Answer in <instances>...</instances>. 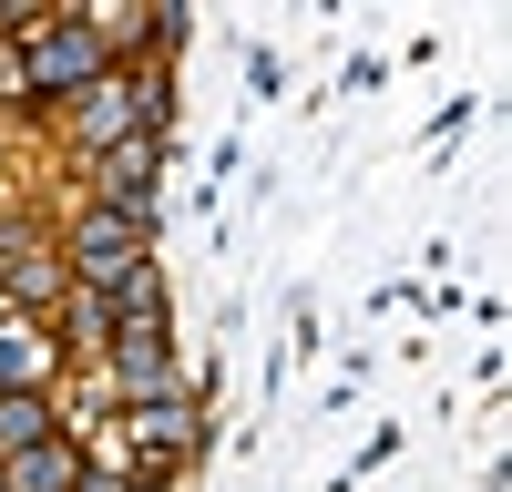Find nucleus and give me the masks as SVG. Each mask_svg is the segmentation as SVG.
<instances>
[{
    "label": "nucleus",
    "instance_id": "obj_1",
    "mask_svg": "<svg viewBox=\"0 0 512 492\" xmlns=\"http://www.w3.org/2000/svg\"><path fill=\"white\" fill-rule=\"evenodd\" d=\"M175 164H185V134H123L103 154H82L52 175V205L82 195V205H113V216H154L164 226V185H175Z\"/></svg>",
    "mask_w": 512,
    "mask_h": 492
},
{
    "label": "nucleus",
    "instance_id": "obj_2",
    "mask_svg": "<svg viewBox=\"0 0 512 492\" xmlns=\"http://www.w3.org/2000/svg\"><path fill=\"white\" fill-rule=\"evenodd\" d=\"M21 134H41V123H52L62 103H82V93H93V82L113 72L103 62V41L93 31H82V11H72V0H52V11H41V31L21 41Z\"/></svg>",
    "mask_w": 512,
    "mask_h": 492
},
{
    "label": "nucleus",
    "instance_id": "obj_3",
    "mask_svg": "<svg viewBox=\"0 0 512 492\" xmlns=\"http://www.w3.org/2000/svg\"><path fill=\"white\" fill-rule=\"evenodd\" d=\"M113 451H123V472L195 482V472H205V451H216V400H195V390H164V400H134V410H113Z\"/></svg>",
    "mask_w": 512,
    "mask_h": 492
},
{
    "label": "nucleus",
    "instance_id": "obj_4",
    "mask_svg": "<svg viewBox=\"0 0 512 492\" xmlns=\"http://www.w3.org/2000/svg\"><path fill=\"white\" fill-rule=\"evenodd\" d=\"M52 236H62V277L72 287H113V277H134L144 257H164L154 216H113V205H82V195L52 205Z\"/></svg>",
    "mask_w": 512,
    "mask_h": 492
},
{
    "label": "nucleus",
    "instance_id": "obj_5",
    "mask_svg": "<svg viewBox=\"0 0 512 492\" xmlns=\"http://www.w3.org/2000/svg\"><path fill=\"white\" fill-rule=\"evenodd\" d=\"M62 339H52V318H31V308H0V390H62Z\"/></svg>",
    "mask_w": 512,
    "mask_h": 492
},
{
    "label": "nucleus",
    "instance_id": "obj_6",
    "mask_svg": "<svg viewBox=\"0 0 512 492\" xmlns=\"http://www.w3.org/2000/svg\"><path fill=\"white\" fill-rule=\"evenodd\" d=\"M52 339H62V359H72V369H93V359L113 349V298H103V287H62Z\"/></svg>",
    "mask_w": 512,
    "mask_h": 492
},
{
    "label": "nucleus",
    "instance_id": "obj_7",
    "mask_svg": "<svg viewBox=\"0 0 512 492\" xmlns=\"http://www.w3.org/2000/svg\"><path fill=\"white\" fill-rule=\"evenodd\" d=\"M0 492H82V441L52 431V441L11 451V462H0Z\"/></svg>",
    "mask_w": 512,
    "mask_h": 492
},
{
    "label": "nucleus",
    "instance_id": "obj_8",
    "mask_svg": "<svg viewBox=\"0 0 512 492\" xmlns=\"http://www.w3.org/2000/svg\"><path fill=\"white\" fill-rule=\"evenodd\" d=\"M62 421H52V390H0V462L11 451H31V441H52Z\"/></svg>",
    "mask_w": 512,
    "mask_h": 492
},
{
    "label": "nucleus",
    "instance_id": "obj_9",
    "mask_svg": "<svg viewBox=\"0 0 512 492\" xmlns=\"http://www.w3.org/2000/svg\"><path fill=\"white\" fill-rule=\"evenodd\" d=\"M277 93H287V62L267 41H246V103H277Z\"/></svg>",
    "mask_w": 512,
    "mask_h": 492
},
{
    "label": "nucleus",
    "instance_id": "obj_10",
    "mask_svg": "<svg viewBox=\"0 0 512 492\" xmlns=\"http://www.w3.org/2000/svg\"><path fill=\"white\" fill-rule=\"evenodd\" d=\"M379 82H390V62H379V52H349V72H338V93H379Z\"/></svg>",
    "mask_w": 512,
    "mask_h": 492
}]
</instances>
